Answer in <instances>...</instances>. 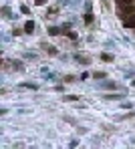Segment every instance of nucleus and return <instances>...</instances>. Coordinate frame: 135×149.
I'll return each mask as SVG.
<instances>
[{"instance_id":"f257e3e1","label":"nucleus","mask_w":135,"mask_h":149,"mask_svg":"<svg viewBox=\"0 0 135 149\" xmlns=\"http://www.w3.org/2000/svg\"><path fill=\"white\" fill-rule=\"evenodd\" d=\"M123 26H125V28H135V14L123 18Z\"/></svg>"},{"instance_id":"f03ea898","label":"nucleus","mask_w":135,"mask_h":149,"mask_svg":"<svg viewBox=\"0 0 135 149\" xmlns=\"http://www.w3.org/2000/svg\"><path fill=\"white\" fill-rule=\"evenodd\" d=\"M32 30H34V22H32V20H28L26 24H24V32H32Z\"/></svg>"},{"instance_id":"7ed1b4c3","label":"nucleus","mask_w":135,"mask_h":149,"mask_svg":"<svg viewBox=\"0 0 135 149\" xmlns=\"http://www.w3.org/2000/svg\"><path fill=\"white\" fill-rule=\"evenodd\" d=\"M49 32H51V34H58V32H61V30H58V28H54V26H53V28H51V30H49Z\"/></svg>"},{"instance_id":"20e7f679","label":"nucleus","mask_w":135,"mask_h":149,"mask_svg":"<svg viewBox=\"0 0 135 149\" xmlns=\"http://www.w3.org/2000/svg\"><path fill=\"white\" fill-rule=\"evenodd\" d=\"M45 2H47V0H36V4H45Z\"/></svg>"}]
</instances>
